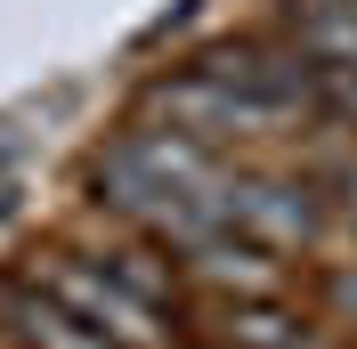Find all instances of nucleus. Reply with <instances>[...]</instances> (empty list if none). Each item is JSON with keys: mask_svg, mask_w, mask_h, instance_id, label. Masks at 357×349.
<instances>
[{"mask_svg": "<svg viewBox=\"0 0 357 349\" xmlns=\"http://www.w3.org/2000/svg\"><path fill=\"white\" fill-rule=\"evenodd\" d=\"M349 219H357V179H349Z\"/></svg>", "mask_w": 357, "mask_h": 349, "instance_id": "9b49d317", "label": "nucleus"}, {"mask_svg": "<svg viewBox=\"0 0 357 349\" xmlns=\"http://www.w3.org/2000/svg\"><path fill=\"white\" fill-rule=\"evenodd\" d=\"M0 341L8 349H114L106 333H89L49 284H0Z\"/></svg>", "mask_w": 357, "mask_h": 349, "instance_id": "39448f33", "label": "nucleus"}, {"mask_svg": "<svg viewBox=\"0 0 357 349\" xmlns=\"http://www.w3.org/2000/svg\"><path fill=\"white\" fill-rule=\"evenodd\" d=\"M178 268L195 284H211V292H276V276H284V260L268 252V244H252L244 228H227V219H203V228H187L178 244H162Z\"/></svg>", "mask_w": 357, "mask_h": 349, "instance_id": "20e7f679", "label": "nucleus"}, {"mask_svg": "<svg viewBox=\"0 0 357 349\" xmlns=\"http://www.w3.org/2000/svg\"><path fill=\"white\" fill-rule=\"evenodd\" d=\"M309 333L301 309H284L276 292H227L220 309V349H292Z\"/></svg>", "mask_w": 357, "mask_h": 349, "instance_id": "0eeeda50", "label": "nucleus"}, {"mask_svg": "<svg viewBox=\"0 0 357 349\" xmlns=\"http://www.w3.org/2000/svg\"><path fill=\"white\" fill-rule=\"evenodd\" d=\"M89 260L106 268V276H122L146 309H162L171 317V260H155V252H138V244H122V252H89Z\"/></svg>", "mask_w": 357, "mask_h": 349, "instance_id": "6e6552de", "label": "nucleus"}, {"mask_svg": "<svg viewBox=\"0 0 357 349\" xmlns=\"http://www.w3.org/2000/svg\"><path fill=\"white\" fill-rule=\"evenodd\" d=\"M89 187L98 203L122 219H138L155 244H178L187 228L220 219L227 195V163L211 138H187L171 122H146V131H122L98 163H89Z\"/></svg>", "mask_w": 357, "mask_h": 349, "instance_id": "f257e3e1", "label": "nucleus"}, {"mask_svg": "<svg viewBox=\"0 0 357 349\" xmlns=\"http://www.w3.org/2000/svg\"><path fill=\"white\" fill-rule=\"evenodd\" d=\"M220 219L244 228L252 244H268V252H309L333 228V203L317 195L309 179H284V171H227Z\"/></svg>", "mask_w": 357, "mask_h": 349, "instance_id": "7ed1b4c3", "label": "nucleus"}, {"mask_svg": "<svg viewBox=\"0 0 357 349\" xmlns=\"http://www.w3.org/2000/svg\"><path fill=\"white\" fill-rule=\"evenodd\" d=\"M325 301H333L341 317L357 325V268H333V276H325Z\"/></svg>", "mask_w": 357, "mask_h": 349, "instance_id": "1a4fd4ad", "label": "nucleus"}, {"mask_svg": "<svg viewBox=\"0 0 357 349\" xmlns=\"http://www.w3.org/2000/svg\"><path fill=\"white\" fill-rule=\"evenodd\" d=\"M292 349H333V341H325V333H317V325H309V333H301V341H292Z\"/></svg>", "mask_w": 357, "mask_h": 349, "instance_id": "9d476101", "label": "nucleus"}, {"mask_svg": "<svg viewBox=\"0 0 357 349\" xmlns=\"http://www.w3.org/2000/svg\"><path fill=\"white\" fill-rule=\"evenodd\" d=\"M33 284H49V292H57V301H66L89 333H106L114 349H162V341H171L162 309H146L130 284L106 276L89 252H57V260H41V268H33Z\"/></svg>", "mask_w": 357, "mask_h": 349, "instance_id": "f03ea898", "label": "nucleus"}, {"mask_svg": "<svg viewBox=\"0 0 357 349\" xmlns=\"http://www.w3.org/2000/svg\"><path fill=\"white\" fill-rule=\"evenodd\" d=\"M292 49L309 66L357 73V0H292Z\"/></svg>", "mask_w": 357, "mask_h": 349, "instance_id": "423d86ee", "label": "nucleus"}]
</instances>
